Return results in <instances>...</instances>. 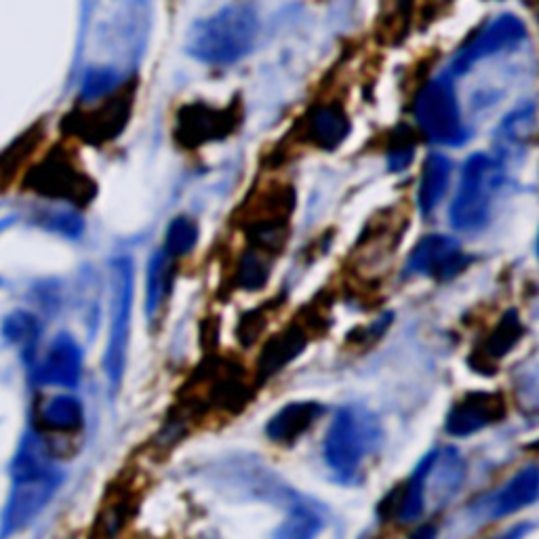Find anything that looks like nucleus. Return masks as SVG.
Wrapping results in <instances>:
<instances>
[{
    "label": "nucleus",
    "instance_id": "a211bd4d",
    "mask_svg": "<svg viewBox=\"0 0 539 539\" xmlns=\"http://www.w3.org/2000/svg\"><path fill=\"white\" fill-rule=\"evenodd\" d=\"M453 165L449 158L441 152H432L426 161L422 175H419L417 188V207L422 215H432V211L443 203V198L449 190Z\"/></svg>",
    "mask_w": 539,
    "mask_h": 539
},
{
    "label": "nucleus",
    "instance_id": "39448f33",
    "mask_svg": "<svg viewBox=\"0 0 539 539\" xmlns=\"http://www.w3.org/2000/svg\"><path fill=\"white\" fill-rule=\"evenodd\" d=\"M112 299H110V333L108 348L104 358V369L108 375L110 388L116 392L123 382L127 365L129 335H131V314L135 297V266L133 259L121 255L112 259Z\"/></svg>",
    "mask_w": 539,
    "mask_h": 539
},
{
    "label": "nucleus",
    "instance_id": "ddd939ff",
    "mask_svg": "<svg viewBox=\"0 0 539 539\" xmlns=\"http://www.w3.org/2000/svg\"><path fill=\"white\" fill-rule=\"evenodd\" d=\"M83 373V352L76 339L68 333H59L43 363L36 369V382L43 386H59V388H74Z\"/></svg>",
    "mask_w": 539,
    "mask_h": 539
},
{
    "label": "nucleus",
    "instance_id": "a878e982",
    "mask_svg": "<svg viewBox=\"0 0 539 539\" xmlns=\"http://www.w3.org/2000/svg\"><path fill=\"white\" fill-rule=\"evenodd\" d=\"M36 142H38V135L30 131L19 137L9 150L0 154V190L7 188V184L11 182L17 169L22 167V163L30 156V152L36 148Z\"/></svg>",
    "mask_w": 539,
    "mask_h": 539
},
{
    "label": "nucleus",
    "instance_id": "aec40b11",
    "mask_svg": "<svg viewBox=\"0 0 539 539\" xmlns=\"http://www.w3.org/2000/svg\"><path fill=\"white\" fill-rule=\"evenodd\" d=\"M173 259L165 249L156 251L150 257L148 264V289H146V314L150 318V323L156 321L158 314L163 312L167 297L171 293L173 285V276H175V266Z\"/></svg>",
    "mask_w": 539,
    "mask_h": 539
},
{
    "label": "nucleus",
    "instance_id": "0eeeda50",
    "mask_svg": "<svg viewBox=\"0 0 539 539\" xmlns=\"http://www.w3.org/2000/svg\"><path fill=\"white\" fill-rule=\"evenodd\" d=\"M26 188L47 198L74 203L78 207L89 205L97 194L93 179L87 177L59 150L49 154L41 165H36L28 173Z\"/></svg>",
    "mask_w": 539,
    "mask_h": 539
},
{
    "label": "nucleus",
    "instance_id": "9d476101",
    "mask_svg": "<svg viewBox=\"0 0 539 539\" xmlns=\"http://www.w3.org/2000/svg\"><path fill=\"white\" fill-rule=\"evenodd\" d=\"M133 112V83L121 85L114 93L106 95L99 108L76 114L70 118L72 131L81 135L89 144H106L121 135Z\"/></svg>",
    "mask_w": 539,
    "mask_h": 539
},
{
    "label": "nucleus",
    "instance_id": "9b49d317",
    "mask_svg": "<svg viewBox=\"0 0 539 539\" xmlns=\"http://www.w3.org/2000/svg\"><path fill=\"white\" fill-rule=\"evenodd\" d=\"M470 262L472 259L455 238L447 234H428L413 247L407 262V272L445 283L457 274H462Z\"/></svg>",
    "mask_w": 539,
    "mask_h": 539
},
{
    "label": "nucleus",
    "instance_id": "4468645a",
    "mask_svg": "<svg viewBox=\"0 0 539 539\" xmlns=\"http://www.w3.org/2000/svg\"><path fill=\"white\" fill-rule=\"evenodd\" d=\"M525 335V327L521 323V316L516 310H508L499 323L493 327V331L483 339L478 348L472 352V367L476 371H483L485 375L495 373V365L502 361L504 356H508L518 342H521Z\"/></svg>",
    "mask_w": 539,
    "mask_h": 539
},
{
    "label": "nucleus",
    "instance_id": "b1692460",
    "mask_svg": "<svg viewBox=\"0 0 539 539\" xmlns=\"http://www.w3.org/2000/svg\"><path fill=\"white\" fill-rule=\"evenodd\" d=\"M198 236H201V232H198V224L194 222V219L188 215H179L167 228L165 251L171 257L188 255L198 245Z\"/></svg>",
    "mask_w": 539,
    "mask_h": 539
},
{
    "label": "nucleus",
    "instance_id": "c85d7f7f",
    "mask_svg": "<svg viewBox=\"0 0 539 539\" xmlns=\"http://www.w3.org/2000/svg\"><path fill=\"white\" fill-rule=\"evenodd\" d=\"M36 219L43 228L70 238H78L83 232V219L70 211H43Z\"/></svg>",
    "mask_w": 539,
    "mask_h": 539
},
{
    "label": "nucleus",
    "instance_id": "6e6552de",
    "mask_svg": "<svg viewBox=\"0 0 539 539\" xmlns=\"http://www.w3.org/2000/svg\"><path fill=\"white\" fill-rule=\"evenodd\" d=\"M527 38V26L523 19H518L514 13H504L495 17L481 32L459 49L451 59V72L462 76L472 70L474 64L483 62L487 57H493L502 51L514 49Z\"/></svg>",
    "mask_w": 539,
    "mask_h": 539
},
{
    "label": "nucleus",
    "instance_id": "f03ea898",
    "mask_svg": "<svg viewBox=\"0 0 539 539\" xmlns=\"http://www.w3.org/2000/svg\"><path fill=\"white\" fill-rule=\"evenodd\" d=\"M257 34L259 17L251 5H226L192 24L186 53L207 66H232L251 53Z\"/></svg>",
    "mask_w": 539,
    "mask_h": 539
},
{
    "label": "nucleus",
    "instance_id": "412c9836",
    "mask_svg": "<svg viewBox=\"0 0 539 539\" xmlns=\"http://www.w3.org/2000/svg\"><path fill=\"white\" fill-rule=\"evenodd\" d=\"M535 131H537V114H535V104H527L516 108L514 112H510L502 125L497 129V142L502 146V150L514 154L527 150L533 139H535Z\"/></svg>",
    "mask_w": 539,
    "mask_h": 539
},
{
    "label": "nucleus",
    "instance_id": "f8f14e48",
    "mask_svg": "<svg viewBox=\"0 0 539 539\" xmlns=\"http://www.w3.org/2000/svg\"><path fill=\"white\" fill-rule=\"evenodd\" d=\"M506 415L508 403L502 392H468L449 409L445 430L451 436L464 438L504 422Z\"/></svg>",
    "mask_w": 539,
    "mask_h": 539
},
{
    "label": "nucleus",
    "instance_id": "20e7f679",
    "mask_svg": "<svg viewBox=\"0 0 539 539\" xmlns=\"http://www.w3.org/2000/svg\"><path fill=\"white\" fill-rule=\"evenodd\" d=\"M506 171L502 163L489 154H472L459 177V186L449 209L451 226L457 232L483 230L495 205V198L504 186Z\"/></svg>",
    "mask_w": 539,
    "mask_h": 539
},
{
    "label": "nucleus",
    "instance_id": "4be33fe9",
    "mask_svg": "<svg viewBox=\"0 0 539 539\" xmlns=\"http://www.w3.org/2000/svg\"><path fill=\"white\" fill-rule=\"evenodd\" d=\"M43 424L55 432H78L85 424V411L78 398L59 394L49 398L41 411Z\"/></svg>",
    "mask_w": 539,
    "mask_h": 539
},
{
    "label": "nucleus",
    "instance_id": "f257e3e1",
    "mask_svg": "<svg viewBox=\"0 0 539 539\" xmlns=\"http://www.w3.org/2000/svg\"><path fill=\"white\" fill-rule=\"evenodd\" d=\"M13 489L3 514L0 537L28 527L45 510L62 485V472L53 464L47 445L36 434H26L13 466Z\"/></svg>",
    "mask_w": 539,
    "mask_h": 539
},
{
    "label": "nucleus",
    "instance_id": "393cba45",
    "mask_svg": "<svg viewBox=\"0 0 539 539\" xmlns=\"http://www.w3.org/2000/svg\"><path fill=\"white\" fill-rule=\"evenodd\" d=\"M270 278V262H268V253L253 249L247 251L238 264V276L236 281L243 289L247 291H257L264 289Z\"/></svg>",
    "mask_w": 539,
    "mask_h": 539
},
{
    "label": "nucleus",
    "instance_id": "6ab92c4d",
    "mask_svg": "<svg viewBox=\"0 0 539 539\" xmlns=\"http://www.w3.org/2000/svg\"><path fill=\"white\" fill-rule=\"evenodd\" d=\"M306 346H308L306 327L293 323L281 335H276L264 348L262 356H259V365H257L259 375H262L264 379L276 375L283 367H287L293 358L302 354Z\"/></svg>",
    "mask_w": 539,
    "mask_h": 539
},
{
    "label": "nucleus",
    "instance_id": "5701e85b",
    "mask_svg": "<svg viewBox=\"0 0 539 539\" xmlns=\"http://www.w3.org/2000/svg\"><path fill=\"white\" fill-rule=\"evenodd\" d=\"M3 335L9 344L19 346L22 350H30L38 342V335H41V323H38L34 314L17 310L5 318Z\"/></svg>",
    "mask_w": 539,
    "mask_h": 539
},
{
    "label": "nucleus",
    "instance_id": "423d86ee",
    "mask_svg": "<svg viewBox=\"0 0 539 539\" xmlns=\"http://www.w3.org/2000/svg\"><path fill=\"white\" fill-rule=\"evenodd\" d=\"M413 116L430 142L438 146L457 148L468 142L462 110L449 76H436L417 93Z\"/></svg>",
    "mask_w": 539,
    "mask_h": 539
},
{
    "label": "nucleus",
    "instance_id": "f3484780",
    "mask_svg": "<svg viewBox=\"0 0 539 539\" xmlns=\"http://www.w3.org/2000/svg\"><path fill=\"white\" fill-rule=\"evenodd\" d=\"M537 493H539L537 466H527L523 470H518L510 481L493 495L489 504L491 516L506 518L521 512L523 508H529L531 504L537 502Z\"/></svg>",
    "mask_w": 539,
    "mask_h": 539
},
{
    "label": "nucleus",
    "instance_id": "2eb2a0df",
    "mask_svg": "<svg viewBox=\"0 0 539 539\" xmlns=\"http://www.w3.org/2000/svg\"><path fill=\"white\" fill-rule=\"evenodd\" d=\"M325 415V407L314 401H297L278 409L266 424V436L278 445H293Z\"/></svg>",
    "mask_w": 539,
    "mask_h": 539
},
{
    "label": "nucleus",
    "instance_id": "7ed1b4c3",
    "mask_svg": "<svg viewBox=\"0 0 539 539\" xmlns=\"http://www.w3.org/2000/svg\"><path fill=\"white\" fill-rule=\"evenodd\" d=\"M382 443V428L375 415L358 407H342L325 434L323 457L339 483H358L365 462Z\"/></svg>",
    "mask_w": 539,
    "mask_h": 539
},
{
    "label": "nucleus",
    "instance_id": "bb28decb",
    "mask_svg": "<svg viewBox=\"0 0 539 539\" xmlns=\"http://www.w3.org/2000/svg\"><path fill=\"white\" fill-rule=\"evenodd\" d=\"M123 85V76L110 68H95L89 70L83 83V99L85 102H99L106 95L114 93Z\"/></svg>",
    "mask_w": 539,
    "mask_h": 539
},
{
    "label": "nucleus",
    "instance_id": "1a4fd4ad",
    "mask_svg": "<svg viewBox=\"0 0 539 539\" xmlns=\"http://www.w3.org/2000/svg\"><path fill=\"white\" fill-rule=\"evenodd\" d=\"M236 129L234 108H213L203 102L182 106L175 116L173 137L184 150H198L226 139Z\"/></svg>",
    "mask_w": 539,
    "mask_h": 539
},
{
    "label": "nucleus",
    "instance_id": "cd10ccee",
    "mask_svg": "<svg viewBox=\"0 0 539 539\" xmlns=\"http://www.w3.org/2000/svg\"><path fill=\"white\" fill-rule=\"evenodd\" d=\"M415 156V139L409 127L401 125L392 131L390 146H388V165L392 171H403L411 165Z\"/></svg>",
    "mask_w": 539,
    "mask_h": 539
},
{
    "label": "nucleus",
    "instance_id": "dca6fc26",
    "mask_svg": "<svg viewBox=\"0 0 539 539\" xmlns=\"http://www.w3.org/2000/svg\"><path fill=\"white\" fill-rule=\"evenodd\" d=\"M306 137L316 148L333 152L342 146L350 135V118L339 104L316 106L306 116Z\"/></svg>",
    "mask_w": 539,
    "mask_h": 539
}]
</instances>
